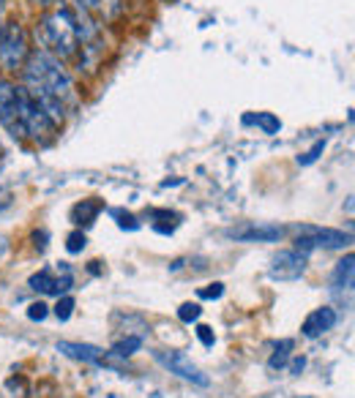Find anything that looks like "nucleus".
Masks as SVG:
<instances>
[{"instance_id":"obj_1","label":"nucleus","mask_w":355,"mask_h":398,"mask_svg":"<svg viewBox=\"0 0 355 398\" xmlns=\"http://www.w3.org/2000/svg\"><path fill=\"white\" fill-rule=\"evenodd\" d=\"M22 88L41 104V109L61 126L66 118V106L77 104L74 82L66 71L63 61H58L47 49H33L22 66Z\"/></svg>"},{"instance_id":"obj_2","label":"nucleus","mask_w":355,"mask_h":398,"mask_svg":"<svg viewBox=\"0 0 355 398\" xmlns=\"http://www.w3.org/2000/svg\"><path fill=\"white\" fill-rule=\"evenodd\" d=\"M41 35H44V49L52 52L58 61H77L80 55V19L74 8L58 6L50 8L41 17Z\"/></svg>"},{"instance_id":"obj_3","label":"nucleus","mask_w":355,"mask_h":398,"mask_svg":"<svg viewBox=\"0 0 355 398\" xmlns=\"http://www.w3.org/2000/svg\"><path fill=\"white\" fill-rule=\"evenodd\" d=\"M17 104H20V120H22L25 139L41 142V145H44V142H50L58 126L52 123V118L41 109V104L33 99L22 85H17Z\"/></svg>"},{"instance_id":"obj_4","label":"nucleus","mask_w":355,"mask_h":398,"mask_svg":"<svg viewBox=\"0 0 355 398\" xmlns=\"http://www.w3.org/2000/svg\"><path fill=\"white\" fill-rule=\"evenodd\" d=\"M31 55L28 33L20 22H3L0 25V63L8 71H22L25 61Z\"/></svg>"},{"instance_id":"obj_5","label":"nucleus","mask_w":355,"mask_h":398,"mask_svg":"<svg viewBox=\"0 0 355 398\" xmlns=\"http://www.w3.org/2000/svg\"><path fill=\"white\" fill-rule=\"evenodd\" d=\"M353 243L350 232H339V230H317V227H303L301 237L295 240V251H315V248H345Z\"/></svg>"},{"instance_id":"obj_6","label":"nucleus","mask_w":355,"mask_h":398,"mask_svg":"<svg viewBox=\"0 0 355 398\" xmlns=\"http://www.w3.org/2000/svg\"><path fill=\"white\" fill-rule=\"evenodd\" d=\"M0 126L14 139H25L22 120H20V104H17V85L8 79H0Z\"/></svg>"},{"instance_id":"obj_7","label":"nucleus","mask_w":355,"mask_h":398,"mask_svg":"<svg viewBox=\"0 0 355 398\" xmlns=\"http://www.w3.org/2000/svg\"><path fill=\"white\" fill-rule=\"evenodd\" d=\"M153 358H156L169 374H178V376L186 379V382H194V385H199V388H208V385H211V379H208V376H205L183 352H172V349L167 352V349H159V352H153Z\"/></svg>"},{"instance_id":"obj_8","label":"nucleus","mask_w":355,"mask_h":398,"mask_svg":"<svg viewBox=\"0 0 355 398\" xmlns=\"http://www.w3.org/2000/svg\"><path fill=\"white\" fill-rule=\"evenodd\" d=\"M303 270H306V254L292 248V251H279L273 257L268 273H271L273 281H295V278L303 276Z\"/></svg>"},{"instance_id":"obj_9","label":"nucleus","mask_w":355,"mask_h":398,"mask_svg":"<svg viewBox=\"0 0 355 398\" xmlns=\"http://www.w3.org/2000/svg\"><path fill=\"white\" fill-rule=\"evenodd\" d=\"M232 240H241V243H276L285 230L282 227H273V224H243V227H235L229 230Z\"/></svg>"},{"instance_id":"obj_10","label":"nucleus","mask_w":355,"mask_h":398,"mask_svg":"<svg viewBox=\"0 0 355 398\" xmlns=\"http://www.w3.org/2000/svg\"><path fill=\"white\" fill-rule=\"evenodd\" d=\"M58 352H63L71 360H82V363L101 365L107 363V352L93 344H80V341H58Z\"/></svg>"},{"instance_id":"obj_11","label":"nucleus","mask_w":355,"mask_h":398,"mask_svg":"<svg viewBox=\"0 0 355 398\" xmlns=\"http://www.w3.org/2000/svg\"><path fill=\"white\" fill-rule=\"evenodd\" d=\"M333 325H336V311H333L331 305H323V308H315V311L303 319L301 333H303L306 338H317V335L331 331Z\"/></svg>"},{"instance_id":"obj_12","label":"nucleus","mask_w":355,"mask_h":398,"mask_svg":"<svg viewBox=\"0 0 355 398\" xmlns=\"http://www.w3.org/2000/svg\"><path fill=\"white\" fill-rule=\"evenodd\" d=\"M353 254H347L342 262H336L333 276H331V287L333 289H353V270H355Z\"/></svg>"},{"instance_id":"obj_13","label":"nucleus","mask_w":355,"mask_h":398,"mask_svg":"<svg viewBox=\"0 0 355 398\" xmlns=\"http://www.w3.org/2000/svg\"><path fill=\"white\" fill-rule=\"evenodd\" d=\"M31 287L36 292H44V295H58V278L52 276V270H38V273H33Z\"/></svg>"},{"instance_id":"obj_14","label":"nucleus","mask_w":355,"mask_h":398,"mask_svg":"<svg viewBox=\"0 0 355 398\" xmlns=\"http://www.w3.org/2000/svg\"><path fill=\"white\" fill-rule=\"evenodd\" d=\"M98 210H101V205H98L96 199H85V202H80V205L71 210V221H74V224H91L98 216Z\"/></svg>"},{"instance_id":"obj_15","label":"nucleus","mask_w":355,"mask_h":398,"mask_svg":"<svg viewBox=\"0 0 355 398\" xmlns=\"http://www.w3.org/2000/svg\"><path fill=\"white\" fill-rule=\"evenodd\" d=\"M91 11H96L104 22L118 19L123 11V0H91Z\"/></svg>"},{"instance_id":"obj_16","label":"nucleus","mask_w":355,"mask_h":398,"mask_svg":"<svg viewBox=\"0 0 355 398\" xmlns=\"http://www.w3.org/2000/svg\"><path fill=\"white\" fill-rule=\"evenodd\" d=\"M292 347H295V341H292V338L279 341V344H276V349H273V355H271V360H268V368H271V371L285 368V365H287V360H290Z\"/></svg>"},{"instance_id":"obj_17","label":"nucleus","mask_w":355,"mask_h":398,"mask_svg":"<svg viewBox=\"0 0 355 398\" xmlns=\"http://www.w3.org/2000/svg\"><path fill=\"white\" fill-rule=\"evenodd\" d=\"M243 123H257L262 134H276L282 129V120L276 118V115H271V112H259V115H249V118H243Z\"/></svg>"},{"instance_id":"obj_18","label":"nucleus","mask_w":355,"mask_h":398,"mask_svg":"<svg viewBox=\"0 0 355 398\" xmlns=\"http://www.w3.org/2000/svg\"><path fill=\"white\" fill-rule=\"evenodd\" d=\"M139 347H142V338H139V335H129V338H121V341L112 347V355H118V358H129V355H134Z\"/></svg>"},{"instance_id":"obj_19","label":"nucleus","mask_w":355,"mask_h":398,"mask_svg":"<svg viewBox=\"0 0 355 398\" xmlns=\"http://www.w3.org/2000/svg\"><path fill=\"white\" fill-rule=\"evenodd\" d=\"M202 317V308H199V303H183L181 308H178V319L181 322H186V325H192Z\"/></svg>"},{"instance_id":"obj_20","label":"nucleus","mask_w":355,"mask_h":398,"mask_svg":"<svg viewBox=\"0 0 355 398\" xmlns=\"http://www.w3.org/2000/svg\"><path fill=\"white\" fill-rule=\"evenodd\" d=\"M325 150V139H320V142H315L303 156H298V164L301 166H309V164H315L317 159H320V153Z\"/></svg>"},{"instance_id":"obj_21","label":"nucleus","mask_w":355,"mask_h":398,"mask_svg":"<svg viewBox=\"0 0 355 398\" xmlns=\"http://www.w3.org/2000/svg\"><path fill=\"white\" fill-rule=\"evenodd\" d=\"M71 311H74V298L63 295V298L58 300V305H55V317H58L61 322H68V319H71Z\"/></svg>"},{"instance_id":"obj_22","label":"nucleus","mask_w":355,"mask_h":398,"mask_svg":"<svg viewBox=\"0 0 355 398\" xmlns=\"http://www.w3.org/2000/svg\"><path fill=\"white\" fill-rule=\"evenodd\" d=\"M66 248H68V254H80L82 248H85V232H71L66 237Z\"/></svg>"},{"instance_id":"obj_23","label":"nucleus","mask_w":355,"mask_h":398,"mask_svg":"<svg viewBox=\"0 0 355 398\" xmlns=\"http://www.w3.org/2000/svg\"><path fill=\"white\" fill-rule=\"evenodd\" d=\"M112 216L118 218V227H121V230H139V224H137V218H134L131 213H123V210H112Z\"/></svg>"},{"instance_id":"obj_24","label":"nucleus","mask_w":355,"mask_h":398,"mask_svg":"<svg viewBox=\"0 0 355 398\" xmlns=\"http://www.w3.org/2000/svg\"><path fill=\"white\" fill-rule=\"evenodd\" d=\"M197 295H199L202 300H219L222 295H225V284H219V281H216V284H208V287H205V289H199Z\"/></svg>"},{"instance_id":"obj_25","label":"nucleus","mask_w":355,"mask_h":398,"mask_svg":"<svg viewBox=\"0 0 355 398\" xmlns=\"http://www.w3.org/2000/svg\"><path fill=\"white\" fill-rule=\"evenodd\" d=\"M47 314H50V305H47V303H31V305H28V317H31L33 322H44Z\"/></svg>"},{"instance_id":"obj_26","label":"nucleus","mask_w":355,"mask_h":398,"mask_svg":"<svg viewBox=\"0 0 355 398\" xmlns=\"http://www.w3.org/2000/svg\"><path fill=\"white\" fill-rule=\"evenodd\" d=\"M197 338L202 341V347H213V341H216V335H213V331H211L208 325H199V328H197Z\"/></svg>"},{"instance_id":"obj_27","label":"nucleus","mask_w":355,"mask_h":398,"mask_svg":"<svg viewBox=\"0 0 355 398\" xmlns=\"http://www.w3.org/2000/svg\"><path fill=\"white\" fill-rule=\"evenodd\" d=\"M68 8H74L77 14H88L91 11V0H68Z\"/></svg>"},{"instance_id":"obj_28","label":"nucleus","mask_w":355,"mask_h":398,"mask_svg":"<svg viewBox=\"0 0 355 398\" xmlns=\"http://www.w3.org/2000/svg\"><path fill=\"white\" fill-rule=\"evenodd\" d=\"M303 368H306V358H295L290 365V374H301Z\"/></svg>"},{"instance_id":"obj_29","label":"nucleus","mask_w":355,"mask_h":398,"mask_svg":"<svg viewBox=\"0 0 355 398\" xmlns=\"http://www.w3.org/2000/svg\"><path fill=\"white\" fill-rule=\"evenodd\" d=\"M3 11H6V0H0V17H3Z\"/></svg>"}]
</instances>
